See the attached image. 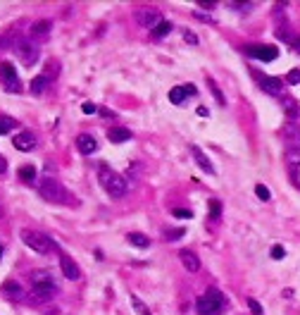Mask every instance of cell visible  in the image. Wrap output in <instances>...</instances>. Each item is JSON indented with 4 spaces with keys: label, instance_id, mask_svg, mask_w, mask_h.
<instances>
[{
    "label": "cell",
    "instance_id": "6da1fadb",
    "mask_svg": "<svg viewBox=\"0 0 300 315\" xmlns=\"http://www.w3.org/2000/svg\"><path fill=\"white\" fill-rule=\"evenodd\" d=\"M98 179H100V186L108 191L110 199H122V196H126V191H129L126 179H124L119 172L110 170V167H100V170H98Z\"/></svg>",
    "mask_w": 300,
    "mask_h": 315
},
{
    "label": "cell",
    "instance_id": "7a4b0ae2",
    "mask_svg": "<svg viewBox=\"0 0 300 315\" xmlns=\"http://www.w3.org/2000/svg\"><path fill=\"white\" fill-rule=\"evenodd\" d=\"M19 236H22V241L27 244L31 251H36V253H41V256H48L55 249L53 239L46 236V234H41V232H36V229H22Z\"/></svg>",
    "mask_w": 300,
    "mask_h": 315
},
{
    "label": "cell",
    "instance_id": "3957f363",
    "mask_svg": "<svg viewBox=\"0 0 300 315\" xmlns=\"http://www.w3.org/2000/svg\"><path fill=\"white\" fill-rule=\"evenodd\" d=\"M38 194H41L46 200H50V203H67V200H69L67 189H64L57 179H53V177H43V179H41Z\"/></svg>",
    "mask_w": 300,
    "mask_h": 315
},
{
    "label": "cell",
    "instance_id": "277c9868",
    "mask_svg": "<svg viewBox=\"0 0 300 315\" xmlns=\"http://www.w3.org/2000/svg\"><path fill=\"white\" fill-rule=\"evenodd\" d=\"M195 308H198V313L200 315H217L219 311L224 308V296H221V291H217V289H207V294L198 298Z\"/></svg>",
    "mask_w": 300,
    "mask_h": 315
},
{
    "label": "cell",
    "instance_id": "5b68a950",
    "mask_svg": "<svg viewBox=\"0 0 300 315\" xmlns=\"http://www.w3.org/2000/svg\"><path fill=\"white\" fill-rule=\"evenodd\" d=\"M0 82L5 86V91H10V93H19L22 91L19 77H17L12 62H0Z\"/></svg>",
    "mask_w": 300,
    "mask_h": 315
},
{
    "label": "cell",
    "instance_id": "8992f818",
    "mask_svg": "<svg viewBox=\"0 0 300 315\" xmlns=\"http://www.w3.org/2000/svg\"><path fill=\"white\" fill-rule=\"evenodd\" d=\"M55 289H57V284H55V280L48 275V272H38V275H33V294L36 296H50V294H55Z\"/></svg>",
    "mask_w": 300,
    "mask_h": 315
},
{
    "label": "cell",
    "instance_id": "52a82bcc",
    "mask_svg": "<svg viewBox=\"0 0 300 315\" xmlns=\"http://www.w3.org/2000/svg\"><path fill=\"white\" fill-rule=\"evenodd\" d=\"M15 46H17V55H19V60H22L27 67L29 65H33V62L38 60V48H36L29 38H19Z\"/></svg>",
    "mask_w": 300,
    "mask_h": 315
},
{
    "label": "cell",
    "instance_id": "ba28073f",
    "mask_svg": "<svg viewBox=\"0 0 300 315\" xmlns=\"http://www.w3.org/2000/svg\"><path fill=\"white\" fill-rule=\"evenodd\" d=\"M246 55L255 57V60H262V62H272L279 57V48L276 46H248Z\"/></svg>",
    "mask_w": 300,
    "mask_h": 315
},
{
    "label": "cell",
    "instance_id": "9c48e42d",
    "mask_svg": "<svg viewBox=\"0 0 300 315\" xmlns=\"http://www.w3.org/2000/svg\"><path fill=\"white\" fill-rule=\"evenodd\" d=\"M12 146H15L17 150H24V153H29V150H33V148L38 146V139H36L31 132H19V134H15V136H12Z\"/></svg>",
    "mask_w": 300,
    "mask_h": 315
},
{
    "label": "cell",
    "instance_id": "30bf717a",
    "mask_svg": "<svg viewBox=\"0 0 300 315\" xmlns=\"http://www.w3.org/2000/svg\"><path fill=\"white\" fill-rule=\"evenodd\" d=\"M60 267H62V275L67 277V280H79L81 277V270H79V265L72 260L69 256H60Z\"/></svg>",
    "mask_w": 300,
    "mask_h": 315
},
{
    "label": "cell",
    "instance_id": "8fae6325",
    "mask_svg": "<svg viewBox=\"0 0 300 315\" xmlns=\"http://www.w3.org/2000/svg\"><path fill=\"white\" fill-rule=\"evenodd\" d=\"M136 19L141 27H158L160 24V12L158 10H138L136 12Z\"/></svg>",
    "mask_w": 300,
    "mask_h": 315
},
{
    "label": "cell",
    "instance_id": "7c38bea8",
    "mask_svg": "<svg viewBox=\"0 0 300 315\" xmlns=\"http://www.w3.org/2000/svg\"><path fill=\"white\" fill-rule=\"evenodd\" d=\"M179 260L184 263V267H186L189 272H198V270H200V258L195 256L193 251H189V249H181V251H179Z\"/></svg>",
    "mask_w": 300,
    "mask_h": 315
},
{
    "label": "cell",
    "instance_id": "4fadbf2b",
    "mask_svg": "<svg viewBox=\"0 0 300 315\" xmlns=\"http://www.w3.org/2000/svg\"><path fill=\"white\" fill-rule=\"evenodd\" d=\"M191 153H193V160L198 163V167L205 172V174H215V165L210 163V158H207V155H205V153H203V150H200L198 146H193Z\"/></svg>",
    "mask_w": 300,
    "mask_h": 315
},
{
    "label": "cell",
    "instance_id": "5bb4252c",
    "mask_svg": "<svg viewBox=\"0 0 300 315\" xmlns=\"http://www.w3.org/2000/svg\"><path fill=\"white\" fill-rule=\"evenodd\" d=\"M77 148H79V153H83V155H91V153H95L98 143H95V139H93V136L81 134V136H77Z\"/></svg>",
    "mask_w": 300,
    "mask_h": 315
},
{
    "label": "cell",
    "instance_id": "9a60e30c",
    "mask_svg": "<svg viewBox=\"0 0 300 315\" xmlns=\"http://www.w3.org/2000/svg\"><path fill=\"white\" fill-rule=\"evenodd\" d=\"M260 86H262V91L269 93V96H281V88H284L276 77H262V79H260Z\"/></svg>",
    "mask_w": 300,
    "mask_h": 315
},
{
    "label": "cell",
    "instance_id": "2e32d148",
    "mask_svg": "<svg viewBox=\"0 0 300 315\" xmlns=\"http://www.w3.org/2000/svg\"><path fill=\"white\" fill-rule=\"evenodd\" d=\"M108 139L112 143L129 141V139H131V132H129V129H124V127H114V129H110V132H108Z\"/></svg>",
    "mask_w": 300,
    "mask_h": 315
},
{
    "label": "cell",
    "instance_id": "e0dca14e",
    "mask_svg": "<svg viewBox=\"0 0 300 315\" xmlns=\"http://www.w3.org/2000/svg\"><path fill=\"white\" fill-rule=\"evenodd\" d=\"M126 241L134 244L136 249H148V246H150V239H148L145 234H141V232H129V234H126Z\"/></svg>",
    "mask_w": 300,
    "mask_h": 315
},
{
    "label": "cell",
    "instance_id": "ac0fdd59",
    "mask_svg": "<svg viewBox=\"0 0 300 315\" xmlns=\"http://www.w3.org/2000/svg\"><path fill=\"white\" fill-rule=\"evenodd\" d=\"M31 36H36V38H43V36H48L50 33V22L48 19H41V22H33L31 24V31H29Z\"/></svg>",
    "mask_w": 300,
    "mask_h": 315
},
{
    "label": "cell",
    "instance_id": "d6986e66",
    "mask_svg": "<svg viewBox=\"0 0 300 315\" xmlns=\"http://www.w3.org/2000/svg\"><path fill=\"white\" fill-rule=\"evenodd\" d=\"M186 98H189V93H186V88H184V86H174V88L169 91V100H172L174 105L184 103Z\"/></svg>",
    "mask_w": 300,
    "mask_h": 315
},
{
    "label": "cell",
    "instance_id": "ffe728a7",
    "mask_svg": "<svg viewBox=\"0 0 300 315\" xmlns=\"http://www.w3.org/2000/svg\"><path fill=\"white\" fill-rule=\"evenodd\" d=\"M46 86H48V77H46V74H41V77H33V79H31V93L41 96V93L46 91Z\"/></svg>",
    "mask_w": 300,
    "mask_h": 315
},
{
    "label": "cell",
    "instance_id": "44dd1931",
    "mask_svg": "<svg viewBox=\"0 0 300 315\" xmlns=\"http://www.w3.org/2000/svg\"><path fill=\"white\" fill-rule=\"evenodd\" d=\"M286 160H288L291 167H298L300 165V146H291V148L286 150Z\"/></svg>",
    "mask_w": 300,
    "mask_h": 315
},
{
    "label": "cell",
    "instance_id": "7402d4cb",
    "mask_svg": "<svg viewBox=\"0 0 300 315\" xmlns=\"http://www.w3.org/2000/svg\"><path fill=\"white\" fill-rule=\"evenodd\" d=\"M19 179L31 184V182L36 179V167H33V165H22V167H19Z\"/></svg>",
    "mask_w": 300,
    "mask_h": 315
},
{
    "label": "cell",
    "instance_id": "603a6c76",
    "mask_svg": "<svg viewBox=\"0 0 300 315\" xmlns=\"http://www.w3.org/2000/svg\"><path fill=\"white\" fill-rule=\"evenodd\" d=\"M172 29H174V27H172V22H160L158 27L153 29V36H155V38H164Z\"/></svg>",
    "mask_w": 300,
    "mask_h": 315
},
{
    "label": "cell",
    "instance_id": "cb8c5ba5",
    "mask_svg": "<svg viewBox=\"0 0 300 315\" xmlns=\"http://www.w3.org/2000/svg\"><path fill=\"white\" fill-rule=\"evenodd\" d=\"M131 306H134V311H136L138 315H153L150 311H148V306H145L138 296H131Z\"/></svg>",
    "mask_w": 300,
    "mask_h": 315
},
{
    "label": "cell",
    "instance_id": "d4e9b609",
    "mask_svg": "<svg viewBox=\"0 0 300 315\" xmlns=\"http://www.w3.org/2000/svg\"><path fill=\"white\" fill-rule=\"evenodd\" d=\"M17 127V119H12V117H0V134H7L10 129H15Z\"/></svg>",
    "mask_w": 300,
    "mask_h": 315
},
{
    "label": "cell",
    "instance_id": "484cf974",
    "mask_svg": "<svg viewBox=\"0 0 300 315\" xmlns=\"http://www.w3.org/2000/svg\"><path fill=\"white\" fill-rule=\"evenodd\" d=\"M207 86H210V88H212V96H215V98H217V103H219V105H224V103H226V98H224V96H221V91H219V88H217V84H215V82H212V79H207Z\"/></svg>",
    "mask_w": 300,
    "mask_h": 315
},
{
    "label": "cell",
    "instance_id": "4316f807",
    "mask_svg": "<svg viewBox=\"0 0 300 315\" xmlns=\"http://www.w3.org/2000/svg\"><path fill=\"white\" fill-rule=\"evenodd\" d=\"M2 291H5V294H15V296L22 294V289H19L17 282H5V284H2Z\"/></svg>",
    "mask_w": 300,
    "mask_h": 315
},
{
    "label": "cell",
    "instance_id": "83f0119b",
    "mask_svg": "<svg viewBox=\"0 0 300 315\" xmlns=\"http://www.w3.org/2000/svg\"><path fill=\"white\" fill-rule=\"evenodd\" d=\"M207 205H210V217H212V220H215V217H219V215H221V203H219V200H210V203H207Z\"/></svg>",
    "mask_w": 300,
    "mask_h": 315
},
{
    "label": "cell",
    "instance_id": "f1b7e54d",
    "mask_svg": "<svg viewBox=\"0 0 300 315\" xmlns=\"http://www.w3.org/2000/svg\"><path fill=\"white\" fill-rule=\"evenodd\" d=\"M255 194H257L260 200H269V189H267L265 184H257V186H255Z\"/></svg>",
    "mask_w": 300,
    "mask_h": 315
},
{
    "label": "cell",
    "instance_id": "f546056e",
    "mask_svg": "<svg viewBox=\"0 0 300 315\" xmlns=\"http://www.w3.org/2000/svg\"><path fill=\"white\" fill-rule=\"evenodd\" d=\"M281 103H284L286 113H288V115H296V110H293V108H296V100H293V98H281Z\"/></svg>",
    "mask_w": 300,
    "mask_h": 315
},
{
    "label": "cell",
    "instance_id": "4dcf8cb0",
    "mask_svg": "<svg viewBox=\"0 0 300 315\" xmlns=\"http://www.w3.org/2000/svg\"><path fill=\"white\" fill-rule=\"evenodd\" d=\"M12 43H17V41H12V36H2V33H0V50L10 48Z\"/></svg>",
    "mask_w": 300,
    "mask_h": 315
},
{
    "label": "cell",
    "instance_id": "1f68e13d",
    "mask_svg": "<svg viewBox=\"0 0 300 315\" xmlns=\"http://www.w3.org/2000/svg\"><path fill=\"white\" fill-rule=\"evenodd\" d=\"M184 38H186V43H191V46H198V36L193 33L191 29H186V31H184Z\"/></svg>",
    "mask_w": 300,
    "mask_h": 315
},
{
    "label": "cell",
    "instance_id": "d6a6232c",
    "mask_svg": "<svg viewBox=\"0 0 300 315\" xmlns=\"http://www.w3.org/2000/svg\"><path fill=\"white\" fill-rule=\"evenodd\" d=\"M164 236H167V239H179V236H184V227L169 229V232H164Z\"/></svg>",
    "mask_w": 300,
    "mask_h": 315
},
{
    "label": "cell",
    "instance_id": "836d02e7",
    "mask_svg": "<svg viewBox=\"0 0 300 315\" xmlns=\"http://www.w3.org/2000/svg\"><path fill=\"white\" fill-rule=\"evenodd\" d=\"M248 308H250V311H253L255 315H262V306H260L255 298H250V301H248Z\"/></svg>",
    "mask_w": 300,
    "mask_h": 315
},
{
    "label": "cell",
    "instance_id": "e575fe53",
    "mask_svg": "<svg viewBox=\"0 0 300 315\" xmlns=\"http://www.w3.org/2000/svg\"><path fill=\"white\" fill-rule=\"evenodd\" d=\"M172 215H174V217H193L191 210H181V208H174V210H172Z\"/></svg>",
    "mask_w": 300,
    "mask_h": 315
},
{
    "label": "cell",
    "instance_id": "d590c367",
    "mask_svg": "<svg viewBox=\"0 0 300 315\" xmlns=\"http://www.w3.org/2000/svg\"><path fill=\"white\" fill-rule=\"evenodd\" d=\"M288 82H291V84H298L300 82V69H291V72H288Z\"/></svg>",
    "mask_w": 300,
    "mask_h": 315
},
{
    "label": "cell",
    "instance_id": "8d00e7d4",
    "mask_svg": "<svg viewBox=\"0 0 300 315\" xmlns=\"http://www.w3.org/2000/svg\"><path fill=\"white\" fill-rule=\"evenodd\" d=\"M286 134H288V136H291V139H298V141H300V129H298V127H293V124H291V127H288V132H286Z\"/></svg>",
    "mask_w": 300,
    "mask_h": 315
},
{
    "label": "cell",
    "instance_id": "74e56055",
    "mask_svg": "<svg viewBox=\"0 0 300 315\" xmlns=\"http://www.w3.org/2000/svg\"><path fill=\"white\" fill-rule=\"evenodd\" d=\"M284 256H286V251H284L281 246H274V249H272V258H276V260H279V258H284Z\"/></svg>",
    "mask_w": 300,
    "mask_h": 315
},
{
    "label": "cell",
    "instance_id": "f35d334b",
    "mask_svg": "<svg viewBox=\"0 0 300 315\" xmlns=\"http://www.w3.org/2000/svg\"><path fill=\"white\" fill-rule=\"evenodd\" d=\"M81 110H83V113H86V115H93V113H95V110H98V108H95L93 103H83V105H81Z\"/></svg>",
    "mask_w": 300,
    "mask_h": 315
},
{
    "label": "cell",
    "instance_id": "ab89813d",
    "mask_svg": "<svg viewBox=\"0 0 300 315\" xmlns=\"http://www.w3.org/2000/svg\"><path fill=\"white\" fill-rule=\"evenodd\" d=\"M195 17H198L200 22H207V24H212V22H215L212 17H207V15H203V12H195Z\"/></svg>",
    "mask_w": 300,
    "mask_h": 315
},
{
    "label": "cell",
    "instance_id": "60d3db41",
    "mask_svg": "<svg viewBox=\"0 0 300 315\" xmlns=\"http://www.w3.org/2000/svg\"><path fill=\"white\" fill-rule=\"evenodd\" d=\"M184 88H186V93H189V96H195V93H198V88H195L193 84H186Z\"/></svg>",
    "mask_w": 300,
    "mask_h": 315
},
{
    "label": "cell",
    "instance_id": "b9f144b4",
    "mask_svg": "<svg viewBox=\"0 0 300 315\" xmlns=\"http://www.w3.org/2000/svg\"><path fill=\"white\" fill-rule=\"evenodd\" d=\"M5 172H7V160L0 155V174H5Z\"/></svg>",
    "mask_w": 300,
    "mask_h": 315
},
{
    "label": "cell",
    "instance_id": "7bdbcfd3",
    "mask_svg": "<svg viewBox=\"0 0 300 315\" xmlns=\"http://www.w3.org/2000/svg\"><path fill=\"white\" fill-rule=\"evenodd\" d=\"M100 115H105V117H114V113L108 110V108H100Z\"/></svg>",
    "mask_w": 300,
    "mask_h": 315
},
{
    "label": "cell",
    "instance_id": "ee69618b",
    "mask_svg": "<svg viewBox=\"0 0 300 315\" xmlns=\"http://www.w3.org/2000/svg\"><path fill=\"white\" fill-rule=\"evenodd\" d=\"M291 46H293V48L300 53V36H298V38H293V43H291Z\"/></svg>",
    "mask_w": 300,
    "mask_h": 315
},
{
    "label": "cell",
    "instance_id": "f6af8a7d",
    "mask_svg": "<svg viewBox=\"0 0 300 315\" xmlns=\"http://www.w3.org/2000/svg\"><path fill=\"white\" fill-rule=\"evenodd\" d=\"M198 115H200V117H207V108H198Z\"/></svg>",
    "mask_w": 300,
    "mask_h": 315
},
{
    "label": "cell",
    "instance_id": "bcb514c9",
    "mask_svg": "<svg viewBox=\"0 0 300 315\" xmlns=\"http://www.w3.org/2000/svg\"><path fill=\"white\" fill-rule=\"evenodd\" d=\"M0 258H2V249H0Z\"/></svg>",
    "mask_w": 300,
    "mask_h": 315
},
{
    "label": "cell",
    "instance_id": "7dc6e473",
    "mask_svg": "<svg viewBox=\"0 0 300 315\" xmlns=\"http://www.w3.org/2000/svg\"><path fill=\"white\" fill-rule=\"evenodd\" d=\"M0 215H2V208H0Z\"/></svg>",
    "mask_w": 300,
    "mask_h": 315
}]
</instances>
